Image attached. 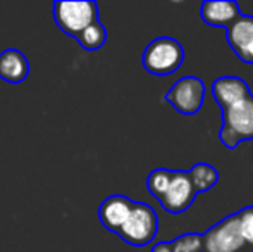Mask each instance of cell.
I'll use <instances>...</instances> for the list:
<instances>
[{
    "label": "cell",
    "mask_w": 253,
    "mask_h": 252,
    "mask_svg": "<svg viewBox=\"0 0 253 252\" xmlns=\"http://www.w3.org/2000/svg\"><path fill=\"white\" fill-rule=\"evenodd\" d=\"M30 74V62L17 49H7L0 54V78L7 83H23Z\"/></svg>",
    "instance_id": "7c38bea8"
},
{
    "label": "cell",
    "mask_w": 253,
    "mask_h": 252,
    "mask_svg": "<svg viewBox=\"0 0 253 252\" xmlns=\"http://www.w3.org/2000/svg\"><path fill=\"white\" fill-rule=\"evenodd\" d=\"M76 40L80 42V45L84 50H98L107 42V30L98 19L95 23H91L90 26L84 28L76 37Z\"/></svg>",
    "instance_id": "5bb4252c"
},
{
    "label": "cell",
    "mask_w": 253,
    "mask_h": 252,
    "mask_svg": "<svg viewBox=\"0 0 253 252\" xmlns=\"http://www.w3.org/2000/svg\"><path fill=\"white\" fill-rule=\"evenodd\" d=\"M184 61V49L176 38L170 37H160L155 38L148 44L145 49L143 67L148 73L155 76H167V74L176 73Z\"/></svg>",
    "instance_id": "6da1fadb"
},
{
    "label": "cell",
    "mask_w": 253,
    "mask_h": 252,
    "mask_svg": "<svg viewBox=\"0 0 253 252\" xmlns=\"http://www.w3.org/2000/svg\"><path fill=\"white\" fill-rule=\"evenodd\" d=\"M219 137L227 149H236L241 142L253 140V95L224 109Z\"/></svg>",
    "instance_id": "7a4b0ae2"
},
{
    "label": "cell",
    "mask_w": 253,
    "mask_h": 252,
    "mask_svg": "<svg viewBox=\"0 0 253 252\" xmlns=\"http://www.w3.org/2000/svg\"><path fill=\"white\" fill-rule=\"evenodd\" d=\"M159 232V218L152 205L145 202H134L126 223L121 226L117 235L129 246L143 247L155 239Z\"/></svg>",
    "instance_id": "3957f363"
},
{
    "label": "cell",
    "mask_w": 253,
    "mask_h": 252,
    "mask_svg": "<svg viewBox=\"0 0 253 252\" xmlns=\"http://www.w3.org/2000/svg\"><path fill=\"white\" fill-rule=\"evenodd\" d=\"M152 252H172V244L170 242H159L153 246Z\"/></svg>",
    "instance_id": "ac0fdd59"
},
{
    "label": "cell",
    "mask_w": 253,
    "mask_h": 252,
    "mask_svg": "<svg viewBox=\"0 0 253 252\" xmlns=\"http://www.w3.org/2000/svg\"><path fill=\"white\" fill-rule=\"evenodd\" d=\"M212 95L213 101L224 109L231 107V105L238 104V102L245 101V99L252 97V92L248 83L243 78L238 76H222L217 78L212 83Z\"/></svg>",
    "instance_id": "9c48e42d"
},
{
    "label": "cell",
    "mask_w": 253,
    "mask_h": 252,
    "mask_svg": "<svg viewBox=\"0 0 253 252\" xmlns=\"http://www.w3.org/2000/svg\"><path fill=\"white\" fill-rule=\"evenodd\" d=\"M190 175V180L195 187V192L200 194V192H205L209 189H212L217 182H219V173H217L215 168H212L207 162H198L193 168L188 171Z\"/></svg>",
    "instance_id": "4fadbf2b"
},
{
    "label": "cell",
    "mask_w": 253,
    "mask_h": 252,
    "mask_svg": "<svg viewBox=\"0 0 253 252\" xmlns=\"http://www.w3.org/2000/svg\"><path fill=\"white\" fill-rule=\"evenodd\" d=\"M241 16V10L238 2L227 0V2H203L200 7V17L205 24L215 28H227L229 24H233L238 17Z\"/></svg>",
    "instance_id": "8fae6325"
},
{
    "label": "cell",
    "mask_w": 253,
    "mask_h": 252,
    "mask_svg": "<svg viewBox=\"0 0 253 252\" xmlns=\"http://www.w3.org/2000/svg\"><path fill=\"white\" fill-rule=\"evenodd\" d=\"M172 176H174V171H169V169H153L150 175H148V178H147L148 192H150L157 201H159L164 195V192L167 190Z\"/></svg>",
    "instance_id": "9a60e30c"
},
{
    "label": "cell",
    "mask_w": 253,
    "mask_h": 252,
    "mask_svg": "<svg viewBox=\"0 0 253 252\" xmlns=\"http://www.w3.org/2000/svg\"><path fill=\"white\" fill-rule=\"evenodd\" d=\"M134 202L126 195H110L98 207V218L100 223L109 232L117 233L121 226L126 223Z\"/></svg>",
    "instance_id": "30bf717a"
},
{
    "label": "cell",
    "mask_w": 253,
    "mask_h": 252,
    "mask_svg": "<svg viewBox=\"0 0 253 252\" xmlns=\"http://www.w3.org/2000/svg\"><path fill=\"white\" fill-rule=\"evenodd\" d=\"M53 19L64 33L76 38L84 28L98 21V5L95 2H55Z\"/></svg>",
    "instance_id": "277c9868"
},
{
    "label": "cell",
    "mask_w": 253,
    "mask_h": 252,
    "mask_svg": "<svg viewBox=\"0 0 253 252\" xmlns=\"http://www.w3.org/2000/svg\"><path fill=\"white\" fill-rule=\"evenodd\" d=\"M240 214V232L247 247L253 252V207H247Z\"/></svg>",
    "instance_id": "e0dca14e"
},
{
    "label": "cell",
    "mask_w": 253,
    "mask_h": 252,
    "mask_svg": "<svg viewBox=\"0 0 253 252\" xmlns=\"http://www.w3.org/2000/svg\"><path fill=\"white\" fill-rule=\"evenodd\" d=\"M166 101L181 114H197L205 101V83L197 76L179 78L166 94Z\"/></svg>",
    "instance_id": "8992f818"
},
{
    "label": "cell",
    "mask_w": 253,
    "mask_h": 252,
    "mask_svg": "<svg viewBox=\"0 0 253 252\" xmlns=\"http://www.w3.org/2000/svg\"><path fill=\"white\" fill-rule=\"evenodd\" d=\"M240 252H252V251L248 249V247H245V249H243V251H240Z\"/></svg>",
    "instance_id": "d6986e66"
},
{
    "label": "cell",
    "mask_w": 253,
    "mask_h": 252,
    "mask_svg": "<svg viewBox=\"0 0 253 252\" xmlns=\"http://www.w3.org/2000/svg\"><path fill=\"white\" fill-rule=\"evenodd\" d=\"M195 199H197V192H195L188 171H174L172 180H170L167 190L164 192V195L159 199V202L167 212L179 214L188 207H191Z\"/></svg>",
    "instance_id": "52a82bcc"
},
{
    "label": "cell",
    "mask_w": 253,
    "mask_h": 252,
    "mask_svg": "<svg viewBox=\"0 0 253 252\" xmlns=\"http://www.w3.org/2000/svg\"><path fill=\"white\" fill-rule=\"evenodd\" d=\"M226 40L243 62L253 64V16L241 14L226 28Z\"/></svg>",
    "instance_id": "ba28073f"
},
{
    "label": "cell",
    "mask_w": 253,
    "mask_h": 252,
    "mask_svg": "<svg viewBox=\"0 0 253 252\" xmlns=\"http://www.w3.org/2000/svg\"><path fill=\"white\" fill-rule=\"evenodd\" d=\"M170 244L172 252H202V235L198 233H184Z\"/></svg>",
    "instance_id": "2e32d148"
},
{
    "label": "cell",
    "mask_w": 253,
    "mask_h": 252,
    "mask_svg": "<svg viewBox=\"0 0 253 252\" xmlns=\"http://www.w3.org/2000/svg\"><path fill=\"white\" fill-rule=\"evenodd\" d=\"M245 247L238 212L224 218L202 235V252H240Z\"/></svg>",
    "instance_id": "5b68a950"
}]
</instances>
